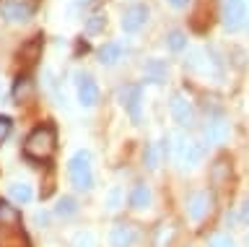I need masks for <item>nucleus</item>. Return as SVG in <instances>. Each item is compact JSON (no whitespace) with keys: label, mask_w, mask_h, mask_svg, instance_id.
<instances>
[{"label":"nucleus","mask_w":249,"mask_h":247,"mask_svg":"<svg viewBox=\"0 0 249 247\" xmlns=\"http://www.w3.org/2000/svg\"><path fill=\"white\" fill-rule=\"evenodd\" d=\"M34 224H36L39 229H44L47 224H50V216H47L44 211H36V213H34Z\"/></svg>","instance_id":"obj_31"},{"label":"nucleus","mask_w":249,"mask_h":247,"mask_svg":"<svg viewBox=\"0 0 249 247\" xmlns=\"http://www.w3.org/2000/svg\"><path fill=\"white\" fill-rule=\"evenodd\" d=\"M78 102L83 107H96L99 102V86L91 76H78Z\"/></svg>","instance_id":"obj_8"},{"label":"nucleus","mask_w":249,"mask_h":247,"mask_svg":"<svg viewBox=\"0 0 249 247\" xmlns=\"http://www.w3.org/2000/svg\"><path fill=\"white\" fill-rule=\"evenodd\" d=\"M171 141H174V153L179 159V164L187 167V169H195L202 161V146L197 141H190V138L184 135H171Z\"/></svg>","instance_id":"obj_3"},{"label":"nucleus","mask_w":249,"mask_h":247,"mask_svg":"<svg viewBox=\"0 0 249 247\" xmlns=\"http://www.w3.org/2000/svg\"><path fill=\"white\" fill-rule=\"evenodd\" d=\"M8 135H11V117H5V114H0V143H3Z\"/></svg>","instance_id":"obj_29"},{"label":"nucleus","mask_w":249,"mask_h":247,"mask_svg":"<svg viewBox=\"0 0 249 247\" xmlns=\"http://www.w3.org/2000/svg\"><path fill=\"white\" fill-rule=\"evenodd\" d=\"M31 5L23 3V0H5L3 5H0V13L8 19V21H26L31 16Z\"/></svg>","instance_id":"obj_10"},{"label":"nucleus","mask_w":249,"mask_h":247,"mask_svg":"<svg viewBox=\"0 0 249 247\" xmlns=\"http://www.w3.org/2000/svg\"><path fill=\"white\" fill-rule=\"evenodd\" d=\"M23 153L34 161H47L54 153V128L52 125L36 128L23 143Z\"/></svg>","instance_id":"obj_1"},{"label":"nucleus","mask_w":249,"mask_h":247,"mask_svg":"<svg viewBox=\"0 0 249 247\" xmlns=\"http://www.w3.org/2000/svg\"><path fill=\"white\" fill-rule=\"evenodd\" d=\"M169 110H171V117L174 122H179L182 128H190L195 122V110H192V102L187 99L184 94H174L169 102Z\"/></svg>","instance_id":"obj_5"},{"label":"nucleus","mask_w":249,"mask_h":247,"mask_svg":"<svg viewBox=\"0 0 249 247\" xmlns=\"http://www.w3.org/2000/svg\"><path fill=\"white\" fill-rule=\"evenodd\" d=\"M171 239H174V227H159V231H156V242L153 247H169L171 245Z\"/></svg>","instance_id":"obj_24"},{"label":"nucleus","mask_w":249,"mask_h":247,"mask_svg":"<svg viewBox=\"0 0 249 247\" xmlns=\"http://www.w3.org/2000/svg\"><path fill=\"white\" fill-rule=\"evenodd\" d=\"M210 247H236V245H233V239L229 234H215L210 239Z\"/></svg>","instance_id":"obj_28"},{"label":"nucleus","mask_w":249,"mask_h":247,"mask_svg":"<svg viewBox=\"0 0 249 247\" xmlns=\"http://www.w3.org/2000/svg\"><path fill=\"white\" fill-rule=\"evenodd\" d=\"M78 5H89V3H93V0H75Z\"/></svg>","instance_id":"obj_34"},{"label":"nucleus","mask_w":249,"mask_h":247,"mask_svg":"<svg viewBox=\"0 0 249 247\" xmlns=\"http://www.w3.org/2000/svg\"><path fill=\"white\" fill-rule=\"evenodd\" d=\"M247 245H249V234H247Z\"/></svg>","instance_id":"obj_35"},{"label":"nucleus","mask_w":249,"mask_h":247,"mask_svg":"<svg viewBox=\"0 0 249 247\" xmlns=\"http://www.w3.org/2000/svg\"><path fill=\"white\" fill-rule=\"evenodd\" d=\"M0 247H26V237L21 231H5L0 234Z\"/></svg>","instance_id":"obj_23"},{"label":"nucleus","mask_w":249,"mask_h":247,"mask_svg":"<svg viewBox=\"0 0 249 247\" xmlns=\"http://www.w3.org/2000/svg\"><path fill=\"white\" fill-rule=\"evenodd\" d=\"M166 153V149H163L161 143H148L145 146V167L148 169H159V164H161V156Z\"/></svg>","instance_id":"obj_20"},{"label":"nucleus","mask_w":249,"mask_h":247,"mask_svg":"<svg viewBox=\"0 0 249 247\" xmlns=\"http://www.w3.org/2000/svg\"><path fill=\"white\" fill-rule=\"evenodd\" d=\"M140 102H143V91H140V86L122 89V104H124V110L130 112V117L135 122H140Z\"/></svg>","instance_id":"obj_11"},{"label":"nucleus","mask_w":249,"mask_h":247,"mask_svg":"<svg viewBox=\"0 0 249 247\" xmlns=\"http://www.w3.org/2000/svg\"><path fill=\"white\" fill-rule=\"evenodd\" d=\"M31 96H34V81L29 76H18L13 83V99L16 102H29Z\"/></svg>","instance_id":"obj_17"},{"label":"nucleus","mask_w":249,"mask_h":247,"mask_svg":"<svg viewBox=\"0 0 249 247\" xmlns=\"http://www.w3.org/2000/svg\"><path fill=\"white\" fill-rule=\"evenodd\" d=\"M239 216H241V221L244 224H249V198L241 203V211H239Z\"/></svg>","instance_id":"obj_32"},{"label":"nucleus","mask_w":249,"mask_h":247,"mask_svg":"<svg viewBox=\"0 0 249 247\" xmlns=\"http://www.w3.org/2000/svg\"><path fill=\"white\" fill-rule=\"evenodd\" d=\"M54 213H57L60 219H70V216H75V213H78V203H75V198L62 195V198L57 200V206H54Z\"/></svg>","instance_id":"obj_21"},{"label":"nucleus","mask_w":249,"mask_h":247,"mask_svg":"<svg viewBox=\"0 0 249 247\" xmlns=\"http://www.w3.org/2000/svg\"><path fill=\"white\" fill-rule=\"evenodd\" d=\"M247 19V0H223V26L229 32L241 29Z\"/></svg>","instance_id":"obj_4"},{"label":"nucleus","mask_w":249,"mask_h":247,"mask_svg":"<svg viewBox=\"0 0 249 247\" xmlns=\"http://www.w3.org/2000/svg\"><path fill=\"white\" fill-rule=\"evenodd\" d=\"M143 73H145V78H148V81L163 83V81H166V76H169V65L163 63V60H159V57H151V60H145Z\"/></svg>","instance_id":"obj_13"},{"label":"nucleus","mask_w":249,"mask_h":247,"mask_svg":"<svg viewBox=\"0 0 249 247\" xmlns=\"http://www.w3.org/2000/svg\"><path fill=\"white\" fill-rule=\"evenodd\" d=\"M18 221H21V211H18V208L11 206L8 200H0V227L13 229Z\"/></svg>","instance_id":"obj_18"},{"label":"nucleus","mask_w":249,"mask_h":247,"mask_svg":"<svg viewBox=\"0 0 249 247\" xmlns=\"http://www.w3.org/2000/svg\"><path fill=\"white\" fill-rule=\"evenodd\" d=\"M135 227L132 224H117L112 229V234H109V242L112 247H132L135 245Z\"/></svg>","instance_id":"obj_12"},{"label":"nucleus","mask_w":249,"mask_h":247,"mask_svg":"<svg viewBox=\"0 0 249 247\" xmlns=\"http://www.w3.org/2000/svg\"><path fill=\"white\" fill-rule=\"evenodd\" d=\"M39 55H42V39H29L23 47L18 50V63H23V65H34L36 60H39Z\"/></svg>","instance_id":"obj_15"},{"label":"nucleus","mask_w":249,"mask_h":247,"mask_svg":"<svg viewBox=\"0 0 249 247\" xmlns=\"http://www.w3.org/2000/svg\"><path fill=\"white\" fill-rule=\"evenodd\" d=\"M75 247H93V237L89 234V231H83V234H75Z\"/></svg>","instance_id":"obj_30"},{"label":"nucleus","mask_w":249,"mask_h":247,"mask_svg":"<svg viewBox=\"0 0 249 247\" xmlns=\"http://www.w3.org/2000/svg\"><path fill=\"white\" fill-rule=\"evenodd\" d=\"M231 177V161L229 159H215L213 167H210V182L215 185V188H221L223 182H229Z\"/></svg>","instance_id":"obj_16"},{"label":"nucleus","mask_w":249,"mask_h":247,"mask_svg":"<svg viewBox=\"0 0 249 247\" xmlns=\"http://www.w3.org/2000/svg\"><path fill=\"white\" fill-rule=\"evenodd\" d=\"M166 44L174 52H179V50H184L187 47V37H184V32H179V29H174V32H169L166 34Z\"/></svg>","instance_id":"obj_25"},{"label":"nucleus","mask_w":249,"mask_h":247,"mask_svg":"<svg viewBox=\"0 0 249 247\" xmlns=\"http://www.w3.org/2000/svg\"><path fill=\"white\" fill-rule=\"evenodd\" d=\"M11 198L16 203H29V200L34 198V190H31L29 182H13L11 185Z\"/></svg>","instance_id":"obj_22"},{"label":"nucleus","mask_w":249,"mask_h":247,"mask_svg":"<svg viewBox=\"0 0 249 247\" xmlns=\"http://www.w3.org/2000/svg\"><path fill=\"white\" fill-rule=\"evenodd\" d=\"M210 208H213V198L208 192H192L190 200H187V216L192 221H202L210 213Z\"/></svg>","instance_id":"obj_7"},{"label":"nucleus","mask_w":249,"mask_h":247,"mask_svg":"<svg viewBox=\"0 0 249 247\" xmlns=\"http://www.w3.org/2000/svg\"><path fill=\"white\" fill-rule=\"evenodd\" d=\"M145 21H148V8L145 5H132V8H127L124 16H122V29L127 34H132V32H138Z\"/></svg>","instance_id":"obj_9"},{"label":"nucleus","mask_w":249,"mask_h":247,"mask_svg":"<svg viewBox=\"0 0 249 247\" xmlns=\"http://www.w3.org/2000/svg\"><path fill=\"white\" fill-rule=\"evenodd\" d=\"M169 3H171V5H174V8H184V5H187V3H190V0H169Z\"/></svg>","instance_id":"obj_33"},{"label":"nucleus","mask_w":249,"mask_h":247,"mask_svg":"<svg viewBox=\"0 0 249 247\" xmlns=\"http://www.w3.org/2000/svg\"><path fill=\"white\" fill-rule=\"evenodd\" d=\"M70 182L78 190H91L93 188V169H91V153L89 151H75V156L68 164Z\"/></svg>","instance_id":"obj_2"},{"label":"nucleus","mask_w":249,"mask_h":247,"mask_svg":"<svg viewBox=\"0 0 249 247\" xmlns=\"http://www.w3.org/2000/svg\"><path fill=\"white\" fill-rule=\"evenodd\" d=\"M99 60H101V65H114V63H120V60H122V44H120V42L104 44V47L99 50Z\"/></svg>","instance_id":"obj_19"},{"label":"nucleus","mask_w":249,"mask_h":247,"mask_svg":"<svg viewBox=\"0 0 249 247\" xmlns=\"http://www.w3.org/2000/svg\"><path fill=\"white\" fill-rule=\"evenodd\" d=\"M104 203H107V208H109V211H117V208L122 206V190L117 188V185H114V188H109V192H107V200H104Z\"/></svg>","instance_id":"obj_27"},{"label":"nucleus","mask_w":249,"mask_h":247,"mask_svg":"<svg viewBox=\"0 0 249 247\" xmlns=\"http://www.w3.org/2000/svg\"><path fill=\"white\" fill-rule=\"evenodd\" d=\"M151 200H153V192H151V188H148L145 182H138L135 188H132V192H130V206L132 208L143 211V208L151 206Z\"/></svg>","instance_id":"obj_14"},{"label":"nucleus","mask_w":249,"mask_h":247,"mask_svg":"<svg viewBox=\"0 0 249 247\" xmlns=\"http://www.w3.org/2000/svg\"><path fill=\"white\" fill-rule=\"evenodd\" d=\"M104 26H107V19L104 16H89L86 19V32L89 34H99V32H104Z\"/></svg>","instance_id":"obj_26"},{"label":"nucleus","mask_w":249,"mask_h":247,"mask_svg":"<svg viewBox=\"0 0 249 247\" xmlns=\"http://www.w3.org/2000/svg\"><path fill=\"white\" fill-rule=\"evenodd\" d=\"M202 138H205L208 146H221L229 138V122L223 117H210L202 128Z\"/></svg>","instance_id":"obj_6"}]
</instances>
